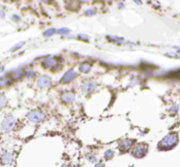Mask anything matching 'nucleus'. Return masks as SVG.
Masks as SVG:
<instances>
[{
  "label": "nucleus",
  "mask_w": 180,
  "mask_h": 167,
  "mask_svg": "<svg viewBox=\"0 0 180 167\" xmlns=\"http://www.w3.org/2000/svg\"><path fill=\"white\" fill-rule=\"evenodd\" d=\"M177 143H178V134L175 133V132H172V133H169L168 135H165L160 141L158 148L160 150H169L173 147H175L177 145Z\"/></svg>",
  "instance_id": "f257e3e1"
},
{
  "label": "nucleus",
  "mask_w": 180,
  "mask_h": 167,
  "mask_svg": "<svg viewBox=\"0 0 180 167\" xmlns=\"http://www.w3.org/2000/svg\"><path fill=\"white\" fill-rule=\"evenodd\" d=\"M28 119L33 123H40L45 119V113L40 110H34L28 114Z\"/></svg>",
  "instance_id": "f03ea898"
},
{
  "label": "nucleus",
  "mask_w": 180,
  "mask_h": 167,
  "mask_svg": "<svg viewBox=\"0 0 180 167\" xmlns=\"http://www.w3.org/2000/svg\"><path fill=\"white\" fill-rule=\"evenodd\" d=\"M15 124H16V119H15L13 115L6 116V119L2 122V130L4 132H10L11 130L14 128Z\"/></svg>",
  "instance_id": "7ed1b4c3"
},
{
  "label": "nucleus",
  "mask_w": 180,
  "mask_h": 167,
  "mask_svg": "<svg viewBox=\"0 0 180 167\" xmlns=\"http://www.w3.org/2000/svg\"><path fill=\"white\" fill-rule=\"evenodd\" d=\"M148 153V145L139 144L132 150V155L137 159H141Z\"/></svg>",
  "instance_id": "20e7f679"
},
{
  "label": "nucleus",
  "mask_w": 180,
  "mask_h": 167,
  "mask_svg": "<svg viewBox=\"0 0 180 167\" xmlns=\"http://www.w3.org/2000/svg\"><path fill=\"white\" fill-rule=\"evenodd\" d=\"M77 77V73L74 71V70H69L66 73H64V75L61 77L60 79V83L61 84H67L71 83L72 80H74L75 78Z\"/></svg>",
  "instance_id": "39448f33"
},
{
  "label": "nucleus",
  "mask_w": 180,
  "mask_h": 167,
  "mask_svg": "<svg viewBox=\"0 0 180 167\" xmlns=\"http://www.w3.org/2000/svg\"><path fill=\"white\" fill-rule=\"evenodd\" d=\"M96 87H97V84L95 82H85L84 84L82 85L81 87V90L83 93H85V94H88V93H92L94 90L96 89Z\"/></svg>",
  "instance_id": "423d86ee"
},
{
  "label": "nucleus",
  "mask_w": 180,
  "mask_h": 167,
  "mask_svg": "<svg viewBox=\"0 0 180 167\" xmlns=\"http://www.w3.org/2000/svg\"><path fill=\"white\" fill-rule=\"evenodd\" d=\"M61 101L64 104H70L75 101V94L71 91H66L61 94Z\"/></svg>",
  "instance_id": "0eeeda50"
},
{
  "label": "nucleus",
  "mask_w": 180,
  "mask_h": 167,
  "mask_svg": "<svg viewBox=\"0 0 180 167\" xmlns=\"http://www.w3.org/2000/svg\"><path fill=\"white\" fill-rule=\"evenodd\" d=\"M37 85H38V87H40V88L49 87V86L51 85V78L49 76H46V75H42V76H40L38 78Z\"/></svg>",
  "instance_id": "6e6552de"
},
{
  "label": "nucleus",
  "mask_w": 180,
  "mask_h": 167,
  "mask_svg": "<svg viewBox=\"0 0 180 167\" xmlns=\"http://www.w3.org/2000/svg\"><path fill=\"white\" fill-rule=\"evenodd\" d=\"M42 64L46 69H53V68H55L58 65L57 64V59L55 57H46Z\"/></svg>",
  "instance_id": "1a4fd4ad"
},
{
  "label": "nucleus",
  "mask_w": 180,
  "mask_h": 167,
  "mask_svg": "<svg viewBox=\"0 0 180 167\" xmlns=\"http://www.w3.org/2000/svg\"><path fill=\"white\" fill-rule=\"evenodd\" d=\"M133 143L134 142H133L132 140L122 141V142L120 143V145H119V150L122 151V152H126V151L130 150L131 149V147H132V145H133Z\"/></svg>",
  "instance_id": "9d476101"
},
{
  "label": "nucleus",
  "mask_w": 180,
  "mask_h": 167,
  "mask_svg": "<svg viewBox=\"0 0 180 167\" xmlns=\"http://www.w3.org/2000/svg\"><path fill=\"white\" fill-rule=\"evenodd\" d=\"M1 163L4 164V165H6V164H12L13 160H14V156L11 152H4L3 155L1 156Z\"/></svg>",
  "instance_id": "9b49d317"
},
{
  "label": "nucleus",
  "mask_w": 180,
  "mask_h": 167,
  "mask_svg": "<svg viewBox=\"0 0 180 167\" xmlns=\"http://www.w3.org/2000/svg\"><path fill=\"white\" fill-rule=\"evenodd\" d=\"M25 75V72L23 71L22 69H17V70H15L14 72H12L11 73V78L13 80H18V79H20L22 76H24Z\"/></svg>",
  "instance_id": "f8f14e48"
},
{
  "label": "nucleus",
  "mask_w": 180,
  "mask_h": 167,
  "mask_svg": "<svg viewBox=\"0 0 180 167\" xmlns=\"http://www.w3.org/2000/svg\"><path fill=\"white\" fill-rule=\"evenodd\" d=\"M92 69V66L90 64H82L81 66L79 67V71L81 73H88Z\"/></svg>",
  "instance_id": "ddd939ff"
},
{
  "label": "nucleus",
  "mask_w": 180,
  "mask_h": 167,
  "mask_svg": "<svg viewBox=\"0 0 180 167\" xmlns=\"http://www.w3.org/2000/svg\"><path fill=\"white\" fill-rule=\"evenodd\" d=\"M11 80H12V78H7L6 76L0 77V87H6V86H7L11 83Z\"/></svg>",
  "instance_id": "4468645a"
},
{
  "label": "nucleus",
  "mask_w": 180,
  "mask_h": 167,
  "mask_svg": "<svg viewBox=\"0 0 180 167\" xmlns=\"http://www.w3.org/2000/svg\"><path fill=\"white\" fill-rule=\"evenodd\" d=\"M7 105V100L4 95H0V109L6 108Z\"/></svg>",
  "instance_id": "2eb2a0df"
},
{
  "label": "nucleus",
  "mask_w": 180,
  "mask_h": 167,
  "mask_svg": "<svg viewBox=\"0 0 180 167\" xmlns=\"http://www.w3.org/2000/svg\"><path fill=\"white\" fill-rule=\"evenodd\" d=\"M111 41H114V43H118V45H121V43H123V38H119V37H111V36H109L108 37Z\"/></svg>",
  "instance_id": "dca6fc26"
},
{
  "label": "nucleus",
  "mask_w": 180,
  "mask_h": 167,
  "mask_svg": "<svg viewBox=\"0 0 180 167\" xmlns=\"http://www.w3.org/2000/svg\"><path fill=\"white\" fill-rule=\"evenodd\" d=\"M113 156H114V151L113 150L109 149V150H106L105 152H104V158H105L106 160H109V159H112Z\"/></svg>",
  "instance_id": "f3484780"
},
{
  "label": "nucleus",
  "mask_w": 180,
  "mask_h": 167,
  "mask_svg": "<svg viewBox=\"0 0 180 167\" xmlns=\"http://www.w3.org/2000/svg\"><path fill=\"white\" fill-rule=\"evenodd\" d=\"M56 33V30H54V29H49L46 32H44V36H52L54 35V34Z\"/></svg>",
  "instance_id": "a211bd4d"
},
{
  "label": "nucleus",
  "mask_w": 180,
  "mask_h": 167,
  "mask_svg": "<svg viewBox=\"0 0 180 167\" xmlns=\"http://www.w3.org/2000/svg\"><path fill=\"white\" fill-rule=\"evenodd\" d=\"M56 33H58V34H67V33H70V30L69 29H59V30H56Z\"/></svg>",
  "instance_id": "6ab92c4d"
},
{
  "label": "nucleus",
  "mask_w": 180,
  "mask_h": 167,
  "mask_svg": "<svg viewBox=\"0 0 180 167\" xmlns=\"http://www.w3.org/2000/svg\"><path fill=\"white\" fill-rule=\"evenodd\" d=\"M25 76H27L28 78H32L35 76V72L32 71V70H30V71H27L25 72Z\"/></svg>",
  "instance_id": "aec40b11"
},
{
  "label": "nucleus",
  "mask_w": 180,
  "mask_h": 167,
  "mask_svg": "<svg viewBox=\"0 0 180 167\" xmlns=\"http://www.w3.org/2000/svg\"><path fill=\"white\" fill-rule=\"evenodd\" d=\"M95 14H96V11L94 9H91V10L85 11V15H88V16H94Z\"/></svg>",
  "instance_id": "412c9836"
},
{
  "label": "nucleus",
  "mask_w": 180,
  "mask_h": 167,
  "mask_svg": "<svg viewBox=\"0 0 180 167\" xmlns=\"http://www.w3.org/2000/svg\"><path fill=\"white\" fill-rule=\"evenodd\" d=\"M138 83H139V78H138V77H134V78H133V80H132V83L130 84V86H131V87H134V86L137 85Z\"/></svg>",
  "instance_id": "4be33fe9"
},
{
  "label": "nucleus",
  "mask_w": 180,
  "mask_h": 167,
  "mask_svg": "<svg viewBox=\"0 0 180 167\" xmlns=\"http://www.w3.org/2000/svg\"><path fill=\"white\" fill-rule=\"evenodd\" d=\"M23 46V43H17L16 46H14L13 48L11 49V51H15V50H18V49H20V47H22Z\"/></svg>",
  "instance_id": "5701e85b"
},
{
  "label": "nucleus",
  "mask_w": 180,
  "mask_h": 167,
  "mask_svg": "<svg viewBox=\"0 0 180 167\" xmlns=\"http://www.w3.org/2000/svg\"><path fill=\"white\" fill-rule=\"evenodd\" d=\"M88 160H90L91 162H96L97 161V159L95 158V156H93V155H88Z\"/></svg>",
  "instance_id": "b1692460"
},
{
  "label": "nucleus",
  "mask_w": 180,
  "mask_h": 167,
  "mask_svg": "<svg viewBox=\"0 0 180 167\" xmlns=\"http://www.w3.org/2000/svg\"><path fill=\"white\" fill-rule=\"evenodd\" d=\"M172 111H173L174 113H176V112L178 111V106H174L173 108H172Z\"/></svg>",
  "instance_id": "393cba45"
},
{
  "label": "nucleus",
  "mask_w": 180,
  "mask_h": 167,
  "mask_svg": "<svg viewBox=\"0 0 180 167\" xmlns=\"http://www.w3.org/2000/svg\"><path fill=\"white\" fill-rule=\"evenodd\" d=\"M134 2H135L136 4H139V6H141V4H142V1H141V0H134Z\"/></svg>",
  "instance_id": "a878e982"
},
{
  "label": "nucleus",
  "mask_w": 180,
  "mask_h": 167,
  "mask_svg": "<svg viewBox=\"0 0 180 167\" xmlns=\"http://www.w3.org/2000/svg\"><path fill=\"white\" fill-rule=\"evenodd\" d=\"M78 37H79V38H84V40H88V36H84V35H79Z\"/></svg>",
  "instance_id": "bb28decb"
},
{
  "label": "nucleus",
  "mask_w": 180,
  "mask_h": 167,
  "mask_svg": "<svg viewBox=\"0 0 180 167\" xmlns=\"http://www.w3.org/2000/svg\"><path fill=\"white\" fill-rule=\"evenodd\" d=\"M79 2H81V3H87V2H88V0H78Z\"/></svg>",
  "instance_id": "cd10ccee"
},
{
  "label": "nucleus",
  "mask_w": 180,
  "mask_h": 167,
  "mask_svg": "<svg viewBox=\"0 0 180 167\" xmlns=\"http://www.w3.org/2000/svg\"><path fill=\"white\" fill-rule=\"evenodd\" d=\"M40 1L45 2V3H49V2H52V0H40Z\"/></svg>",
  "instance_id": "c85d7f7f"
}]
</instances>
